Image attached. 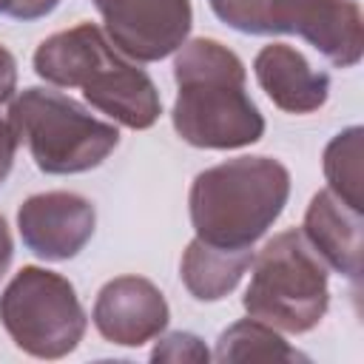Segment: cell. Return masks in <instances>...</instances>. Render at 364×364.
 <instances>
[{
	"mask_svg": "<svg viewBox=\"0 0 364 364\" xmlns=\"http://www.w3.org/2000/svg\"><path fill=\"white\" fill-rule=\"evenodd\" d=\"M364 148V128L361 125H350L344 131H338L321 156V168H324V179L327 188L344 199L347 205L364 210V196H361V151Z\"/></svg>",
	"mask_w": 364,
	"mask_h": 364,
	"instance_id": "obj_15",
	"label": "cell"
},
{
	"mask_svg": "<svg viewBox=\"0 0 364 364\" xmlns=\"http://www.w3.org/2000/svg\"><path fill=\"white\" fill-rule=\"evenodd\" d=\"M250 284L242 304L282 333H310L330 307L327 264L307 245L301 230H282L253 256Z\"/></svg>",
	"mask_w": 364,
	"mask_h": 364,
	"instance_id": "obj_5",
	"label": "cell"
},
{
	"mask_svg": "<svg viewBox=\"0 0 364 364\" xmlns=\"http://www.w3.org/2000/svg\"><path fill=\"white\" fill-rule=\"evenodd\" d=\"M57 6H60V0H0V14L28 23V20L48 17Z\"/></svg>",
	"mask_w": 364,
	"mask_h": 364,
	"instance_id": "obj_17",
	"label": "cell"
},
{
	"mask_svg": "<svg viewBox=\"0 0 364 364\" xmlns=\"http://www.w3.org/2000/svg\"><path fill=\"white\" fill-rule=\"evenodd\" d=\"M213 14L242 34H299L338 68L364 54V17L355 0H208Z\"/></svg>",
	"mask_w": 364,
	"mask_h": 364,
	"instance_id": "obj_6",
	"label": "cell"
},
{
	"mask_svg": "<svg viewBox=\"0 0 364 364\" xmlns=\"http://www.w3.org/2000/svg\"><path fill=\"white\" fill-rule=\"evenodd\" d=\"M91 321L105 341L142 347L165 333L171 307L154 282L142 276H117L100 287Z\"/></svg>",
	"mask_w": 364,
	"mask_h": 364,
	"instance_id": "obj_10",
	"label": "cell"
},
{
	"mask_svg": "<svg viewBox=\"0 0 364 364\" xmlns=\"http://www.w3.org/2000/svg\"><path fill=\"white\" fill-rule=\"evenodd\" d=\"M250 262H253V247L233 250L193 239L182 253L179 276L196 301H219L236 290Z\"/></svg>",
	"mask_w": 364,
	"mask_h": 364,
	"instance_id": "obj_13",
	"label": "cell"
},
{
	"mask_svg": "<svg viewBox=\"0 0 364 364\" xmlns=\"http://www.w3.org/2000/svg\"><path fill=\"white\" fill-rule=\"evenodd\" d=\"M14 94H17V60L6 46H0V108L9 105Z\"/></svg>",
	"mask_w": 364,
	"mask_h": 364,
	"instance_id": "obj_19",
	"label": "cell"
},
{
	"mask_svg": "<svg viewBox=\"0 0 364 364\" xmlns=\"http://www.w3.org/2000/svg\"><path fill=\"white\" fill-rule=\"evenodd\" d=\"M11 256H14V242H11V230L6 225V219L0 216V279L6 276L9 264H11Z\"/></svg>",
	"mask_w": 364,
	"mask_h": 364,
	"instance_id": "obj_20",
	"label": "cell"
},
{
	"mask_svg": "<svg viewBox=\"0 0 364 364\" xmlns=\"http://www.w3.org/2000/svg\"><path fill=\"white\" fill-rule=\"evenodd\" d=\"M173 54L176 100L171 122L179 139L208 151L259 142L264 117L245 88V63L210 37L185 40Z\"/></svg>",
	"mask_w": 364,
	"mask_h": 364,
	"instance_id": "obj_1",
	"label": "cell"
},
{
	"mask_svg": "<svg viewBox=\"0 0 364 364\" xmlns=\"http://www.w3.org/2000/svg\"><path fill=\"white\" fill-rule=\"evenodd\" d=\"M111 46L136 63L171 57L191 34V0H94Z\"/></svg>",
	"mask_w": 364,
	"mask_h": 364,
	"instance_id": "obj_8",
	"label": "cell"
},
{
	"mask_svg": "<svg viewBox=\"0 0 364 364\" xmlns=\"http://www.w3.org/2000/svg\"><path fill=\"white\" fill-rule=\"evenodd\" d=\"M253 74L270 102L287 114H313L330 97V77L287 43L264 46L253 60Z\"/></svg>",
	"mask_w": 364,
	"mask_h": 364,
	"instance_id": "obj_12",
	"label": "cell"
},
{
	"mask_svg": "<svg viewBox=\"0 0 364 364\" xmlns=\"http://www.w3.org/2000/svg\"><path fill=\"white\" fill-rule=\"evenodd\" d=\"M290 171L273 156H236L205 168L191 182L188 210L196 239L247 250L282 216Z\"/></svg>",
	"mask_w": 364,
	"mask_h": 364,
	"instance_id": "obj_3",
	"label": "cell"
},
{
	"mask_svg": "<svg viewBox=\"0 0 364 364\" xmlns=\"http://www.w3.org/2000/svg\"><path fill=\"white\" fill-rule=\"evenodd\" d=\"M0 324L23 353L54 361L80 347L88 316L65 276L26 264L0 293Z\"/></svg>",
	"mask_w": 364,
	"mask_h": 364,
	"instance_id": "obj_7",
	"label": "cell"
},
{
	"mask_svg": "<svg viewBox=\"0 0 364 364\" xmlns=\"http://www.w3.org/2000/svg\"><path fill=\"white\" fill-rule=\"evenodd\" d=\"M9 117L34 165L48 176L85 173L102 165L119 145L117 125L97 119L54 88H23L9 102Z\"/></svg>",
	"mask_w": 364,
	"mask_h": 364,
	"instance_id": "obj_4",
	"label": "cell"
},
{
	"mask_svg": "<svg viewBox=\"0 0 364 364\" xmlns=\"http://www.w3.org/2000/svg\"><path fill=\"white\" fill-rule=\"evenodd\" d=\"M159 341L151 350V361H171V364H182V361H196L205 364L210 358V350L205 347V341L196 333L188 330H176L168 336H156Z\"/></svg>",
	"mask_w": 364,
	"mask_h": 364,
	"instance_id": "obj_16",
	"label": "cell"
},
{
	"mask_svg": "<svg viewBox=\"0 0 364 364\" xmlns=\"http://www.w3.org/2000/svg\"><path fill=\"white\" fill-rule=\"evenodd\" d=\"M361 213L364 210L347 205L324 188L310 199L301 225V236L321 256V262L353 284L361 279Z\"/></svg>",
	"mask_w": 364,
	"mask_h": 364,
	"instance_id": "obj_11",
	"label": "cell"
},
{
	"mask_svg": "<svg viewBox=\"0 0 364 364\" xmlns=\"http://www.w3.org/2000/svg\"><path fill=\"white\" fill-rule=\"evenodd\" d=\"M34 74L57 88H82L91 108L134 131L151 128L162 114L154 80L125 60L94 23L46 37L34 51Z\"/></svg>",
	"mask_w": 364,
	"mask_h": 364,
	"instance_id": "obj_2",
	"label": "cell"
},
{
	"mask_svg": "<svg viewBox=\"0 0 364 364\" xmlns=\"http://www.w3.org/2000/svg\"><path fill=\"white\" fill-rule=\"evenodd\" d=\"M97 210L91 199L71 191H46L17 208V230L28 253L46 262L74 259L94 236Z\"/></svg>",
	"mask_w": 364,
	"mask_h": 364,
	"instance_id": "obj_9",
	"label": "cell"
},
{
	"mask_svg": "<svg viewBox=\"0 0 364 364\" xmlns=\"http://www.w3.org/2000/svg\"><path fill=\"white\" fill-rule=\"evenodd\" d=\"M216 361H307L304 353L290 347L282 333L259 318H239L228 330L219 333Z\"/></svg>",
	"mask_w": 364,
	"mask_h": 364,
	"instance_id": "obj_14",
	"label": "cell"
},
{
	"mask_svg": "<svg viewBox=\"0 0 364 364\" xmlns=\"http://www.w3.org/2000/svg\"><path fill=\"white\" fill-rule=\"evenodd\" d=\"M17 145H20V136H17L14 125H11V117L3 114V108H0V185L9 179V173L14 168Z\"/></svg>",
	"mask_w": 364,
	"mask_h": 364,
	"instance_id": "obj_18",
	"label": "cell"
}]
</instances>
